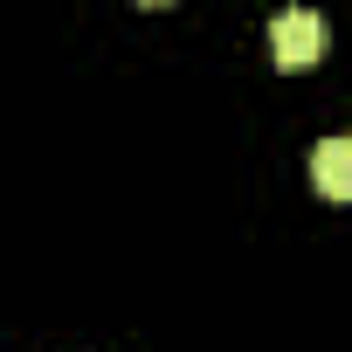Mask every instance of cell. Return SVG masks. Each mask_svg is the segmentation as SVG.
<instances>
[{
  "instance_id": "6da1fadb",
  "label": "cell",
  "mask_w": 352,
  "mask_h": 352,
  "mask_svg": "<svg viewBox=\"0 0 352 352\" xmlns=\"http://www.w3.org/2000/svg\"><path fill=\"white\" fill-rule=\"evenodd\" d=\"M270 56H276V69H311L324 56V14L318 8H283L270 21Z\"/></svg>"
},
{
  "instance_id": "7a4b0ae2",
  "label": "cell",
  "mask_w": 352,
  "mask_h": 352,
  "mask_svg": "<svg viewBox=\"0 0 352 352\" xmlns=\"http://www.w3.org/2000/svg\"><path fill=\"white\" fill-rule=\"evenodd\" d=\"M311 180L324 201H352V138H318L311 152Z\"/></svg>"
},
{
  "instance_id": "3957f363",
  "label": "cell",
  "mask_w": 352,
  "mask_h": 352,
  "mask_svg": "<svg viewBox=\"0 0 352 352\" xmlns=\"http://www.w3.org/2000/svg\"><path fill=\"white\" fill-rule=\"evenodd\" d=\"M145 8H166V0H145Z\"/></svg>"
}]
</instances>
